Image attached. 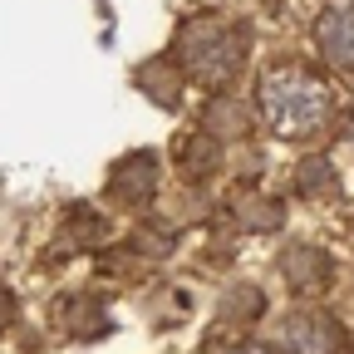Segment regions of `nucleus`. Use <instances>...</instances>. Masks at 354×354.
<instances>
[{
  "label": "nucleus",
  "instance_id": "obj_1",
  "mask_svg": "<svg viewBox=\"0 0 354 354\" xmlns=\"http://www.w3.org/2000/svg\"><path fill=\"white\" fill-rule=\"evenodd\" d=\"M261 118L271 133H281V138H325V133L335 128L339 118V104H335V84L320 74V69H310V64H276V69H266L261 79Z\"/></svg>",
  "mask_w": 354,
  "mask_h": 354
},
{
  "label": "nucleus",
  "instance_id": "obj_2",
  "mask_svg": "<svg viewBox=\"0 0 354 354\" xmlns=\"http://www.w3.org/2000/svg\"><path fill=\"white\" fill-rule=\"evenodd\" d=\"M172 64H183L197 84H232L246 64V30L221 20V15H197L177 30Z\"/></svg>",
  "mask_w": 354,
  "mask_h": 354
},
{
  "label": "nucleus",
  "instance_id": "obj_3",
  "mask_svg": "<svg viewBox=\"0 0 354 354\" xmlns=\"http://www.w3.org/2000/svg\"><path fill=\"white\" fill-rule=\"evenodd\" d=\"M276 349L281 354H354V339L335 315L295 310V315H286L281 330H276Z\"/></svg>",
  "mask_w": 354,
  "mask_h": 354
},
{
  "label": "nucleus",
  "instance_id": "obj_4",
  "mask_svg": "<svg viewBox=\"0 0 354 354\" xmlns=\"http://www.w3.org/2000/svg\"><path fill=\"white\" fill-rule=\"evenodd\" d=\"M153 192H158V158L153 153H128L123 162H113V172H109V202L138 212V207L153 202Z\"/></svg>",
  "mask_w": 354,
  "mask_h": 354
},
{
  "label": "nucleus",
  "instance_id": "obj_5",
  "mask_svg": "<svg viewBox=\"0 0 354 354\" xmlns=\"http://www.w3.org/2000/svg\"><path fill=\"white\" fill-rule=\"evenodd\" d=\"M281 276H286L300 295H325L335 266H330V256H325L320 246H290V251L281 256Z\"/></svg>",
  "mask_w": 354,
  "mask_h": 354
},
{
  "label": "nucleus",
  "instance_id": "obj_6",
  "mask_svg": "<svg viewBox=\"0 0 354 354\" xmlns=\"http://www.w3.org/2000/svg\"><path fill=\"white\" fill-rule=\"evenodd\" d=\"M315 39H320V55L339 69H354V0L349 6H335L320 15L315 25Z\"/></svg>",
  "mask_w": 354,
  "mask_h": 354
},
{
  "label": "nucleus",
  "instance_id": "obj_7",
  "mask_svg": "<svg viewBox=\"0 0 354 354\" xmlns=\"http://www.w3.org/2000/svg\"><path fill=\"white\" fill-rule=\"evenodd\" d=\"M55 315L64 320V330H74L79 339H94V335H109V315L99 310V300L94 295H69Z\"/></svg>",
  "mask_w": 354,
  "mask_h": 354
},
{
  "label": "nucleus",
  "instance_id": "obj_8",
  "mask_svg": "<svg viewBox=\"0 0 354 354\" xmlns=\"http://www.w3.org/2000/svg\"><path fill=\"white\" fill-rule=\"evenodd\" d=\"M236 221H241L246 232H276L281 221H286V212H281V202H271V197L241 192V197H236Z\"/></svg>",
  "mask_w": 354,
  "mask_h": 354
},
{
  "label": "nucleus",
  "instance_id": "obj_9",
  "mask_svg": "<svg viewBox=\"0 0 354 354\" xmlns=\"http://www.w3.org/2000/svg\"><path fill=\"white\" fill-rule=\"evenodd\" d=\"M221 128H232V133H246L251 128V113L241 109V104H232V99H212V109H207V138H216V133ZM232 133H227V138H232Z\"/></svg>",
  "mask_w": 354,
  "mask_h": 354
},
{
  "label": "nucleus",
  "instance_id": "obj_10",
  "mask_svg": "<svg viewBox=\"0 0 354 354\" xmlns=\"http://www.w3.org/2000/svg\"><path fill=\"white\" fill-rule=\"evenodd\" d=\"M183 167L192 172V177H207V172H216V138H192L187 148H183Z\"/></svg>",
  "mask_w": 354,
  "mask_h": 354
},
{
  "label": "nucleus",
  "instance_id": "obj_11",
  "mask_svg": "<svg viewBox=\"0 0 354 354\" xmlns=\"http://www.w3.org/2000/svg\"><path fill=\"white\" fill-rule=\"evenodd\" d=\"M221 315H227L232 325H246V320H256L261 315V295L251 290V286H236V295H232V305L221 310Z\"/></svg>",
  "mask_w": 354,
  "mask_h": 354
},
{
  "label": "nucleus",
  "instance_id": "obj_12",
  "mask_svg": "<svg viewBox=\"0 0 354 354\" xmlns=\"http://www.w3.org/2000/svg\"><path fill=\"white\" fill-rule=\"evenodd\" d=\"M325 187H335V172H330V162H320V158H310L305 167H300V192H325Z\"/></svg>",
  "mask_w": 354,
  "mask_h": 354
},
{
  "label": "nucleus",
  "instance_id": "obj_13",
  "mask_svg": "<svg viewBox=\"0 0 354 354\" xmlns=\"http://www.w3.org/2000/svg\"><path fill=\"white\" fill-rule=\"evenodd\" d=\"M207 354H271V349L256 344V339H221V344H212Z\"/></svg>",
  "mask_w": 354,
  "mask_h": 354
},
{
  "label": "nucleus",
  "instance_id": "obj_14",
  "mask_svg": "<svg viewBox=\"0 0 354 354\" xmlns=\"http://www.w3.org/2000/svg\"><path fill=\"white\" fill-rule=\"evenodd\" d=\"M10 320H15V295L0 286V330H10Z\"/></svg>",
  "mask_w": 354,
  "mask_h": 354
}]
</instances>
